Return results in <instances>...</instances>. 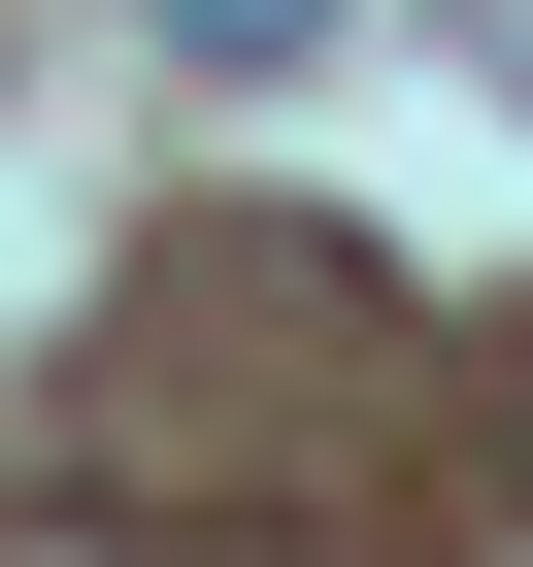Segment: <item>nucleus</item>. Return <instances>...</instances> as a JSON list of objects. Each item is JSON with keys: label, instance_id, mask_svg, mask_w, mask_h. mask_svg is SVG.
Segmentation results:
<instances>
[]
</instances>
